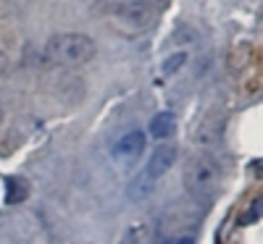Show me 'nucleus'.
I'll return each mask as SVG.
<instances>
[{
    "label": "nucleus",
    "instance_id": "f257e3e1",
    "mask_svg": "<svg viewBox=\"0 0 263 244\" xmlns=\"http://www.w3.org/2000/svg\"><path fill=\"white\" fill-rule=\"evenodd\" d=\"M95 8L124 34H142L158 18V11L145 0H98Z\"/></svg>",
    "mask_w": 263,
    "mask_h": 244
},
{
    "label": "nucleus",
    "instance_id": "f03ea898",
    "mask_svg": "<svg viewBox=\"0 0 263 244\" xmlns=\"http://www.w3.org/2000/svg\"><path fill=\"white\" fill-rule=\"evenodd\" d=\"M98 48L95 39L79 34V32H63V34H53L45 42V58L58 63V66H69V69H77V66H84L95 58Z\"/></svg>",
    "mask_w": 263,
    "mask_h": 244
},
{
    "label": "nucleus",
    "instance_id": "7ed1b4c3",
    "mask_svg": "<svg viewBox=\"0 0 263 244\" xmlns=\"http://www.w3.org/2000/svg\"><path fill=\"white\" fill-rule=\"evenodd\" d=\"M184 184L195 197H208L218 189V184H221V166H218V160H213L211 155H195L187 163Z\"/></svg>",
    "mask_w": 263,
    "mask_h": 244
},
{
    "label": "nucleus",
    "instance_id": "20e7f679",
    "mask_svg": "<svg viewBox=\"0 0 263 244\" xmlns=\"http://www.w3.org/2000/svg\"><path fill=\"white\" fill-rule=\"evenodd\" d=\"M177 147L174 145H158L156 150H153V155L147 158V166H145V173L150 176L153 181L163 179V176L171 171V166L177 163Z\"/></svg>",
    "mask_w": 263,
    "mask_h": 244
},
{
    "label": "nucleus",
    "instance_id": "39448f33",
    "mask_svg": "<svg viewBox=\"0 0 263 244\" xmlns=\"http://www.w3.org/2000/svg\"><path fill=\"white\" fill-rule=\"evenodd\" d=\"M145 142H147L145 131H140V129L126 131V134H121L116 139V145H114V158H119V160H135V158H140L142 150H145Z\"/></svg>",
    "mask_w": 263,
    "mask_h": 244
},
{
    "label": "nucleus",
    "instance_id": "423d86ee",
    "mask_svg": "<svg viewBox=\"0 0 263 244\" xmlns=\"http://www.w3.org/2000/svg\"><path fill=\"white\" fill-rule=\"evenodd\" d=\"M147 131H150V137H156V139H168V137H174V131H177V118H174V113L163 110V113L153 116Z\"/></svg>",
    "mask_w": 263,
    "mask_h": 244
},
{
    "label": "nucleus",
    "instance_id": "0eeeda50",
    "mask_svg": "<svg viewBox=\"0 0 263 244\" xmlns=\"http://www.w3.org/2000/svg\"><path fill=\"white\" fill-rule=\"evenodd\" d=\"M153 189H156V181H153L150 176L142 171V173H137L135 179L129 181V187H126V194H129V199H132V202H142V199H147V197L153 194Z\"/></svg>",
    "mask_w": 263,
    "mask_h": 244
},
{
    "label": "nucleus",
    "instance_id": "6e6552de",
    "mask_svg": "<svg viewBox=\"0 0 263 244\" xmlns=\"http://www.w3.org/2000/svg\"><path fill=\"white\" fill-rule=\"evenodd\" d=\"M24 197H27V187L21 184V179H16V176L6 179V202H8V205H16V202H21Z\"/></svg>",
    "mask_w": 263,
    "mask_h": 244
},
{
    "label": "nucleus",
    "instance_id": "1a4fd4ad",
    "mask_svg": "<svg viewBox=\"0 0 263 244\" xmlns=\"http://www.w3.org/2000/svg\"><path fill=\"white\" fill-rule=\"evenodd\" d=\"M184 63H187V53H184V50L168 55V58L163 60V74H166V76H174V74H177Z\"/></svg>",
    "mask_w": 263,
    "mask_h": 244
},
{
    "label": "nucleus",
    "instance_id": "9d476101",
    "mask_svg": "<svg viewBox=\"0 0 263 244\" xmlns=\"http://www.w3.org/2000/svg\"><path fill=\"white\" fill-rule=\"evenodd\" d=\"M163 244H195L192 236H174V239H166Z\"/></svg>",
    "mask_w": 263,
    "mask_h": 244
},
{
    "label": "nucleus",
    "instance_id": "9b49d317",
    "mask_svg": "<svg viewBox=\"0 0 263 244\" xmlns=\"http://www.w3.org/2000/svg\"><path fill=\"white\" fill-rule=\"evenodd\" d=\"M6 69H8V58H6L3 53H0V74H3Z\"/></svg>",
    "mask_w": 263,
    "mask_h": 244
}]
</instances>
